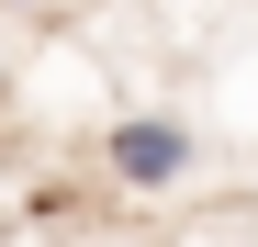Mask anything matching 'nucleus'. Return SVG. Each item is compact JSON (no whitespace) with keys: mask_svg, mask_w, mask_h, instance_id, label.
<instances>
[{"mask_svg":"<svg viewBox=\"0 0 258 247\" xmlns=\"http://www.w3.org/2000/svg\"><path fill=\"white\" fill-rule=\"evenodd\" d=\"M101 180H112L123 202L180 191V180H191V124H180V112H123L112 135H101Z\"/></svg>","mask_w":258,"mask_h":247,"instance_id":"1","label":"nucleus"},{"mask_svg":"<svg viewBox=\"0 0 258 247\" xmlns=\"http://www.w3.org/2000/svg\"><path fill=\"white\" fill-rule=\"evenodd\" d=\"M0 12H45V0H0Z\"/></svg>","mask_w":258,"mask_h":247,"instance_id":"2","label":"nucleus"},{"mask_svg":"<svg viewBox=\"0 0 258 247\" xmlns=\"http://www.w3.org/2000/svg\"><path fill=\"white\" fill-rule=\"evenodd\" d=\"M0 90H12V68H0Z\"/></svg>","mask_w":258,"mask_h":247,"instance_id":"3","label":"nucleus"}]
</instances>
